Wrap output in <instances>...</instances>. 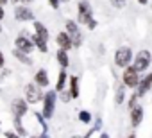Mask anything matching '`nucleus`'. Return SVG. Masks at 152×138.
<instances>
[{
    "label": "nucleus",
    "instance_id": "1",
    "mask_svg": "<svg viewBox=\"0 0 152 138\" xmlns=\"http://www.w3.org/2000/svg\"><path fill=\"white\" fill-rule=\"evenodd\" d=\"M134 61V52L131 47H118L115 50V65L120 68H127Z\"/></svg>",
    "mask_w": 152,
    "mask_h": 138
},
{
    "label": "nucleus",
    "instance_id": "2",
    "mask_svg": "<svg viewBox=\"0 0 152 138\" xmlns=\"http://www.w3.org/2000/svg\"><path fill=\"white\" fill-rule=\"evenodd\" d=\"M43 97H45L43 88H41V86H38L34 81H32V83H29V84L25 86V90H23V99H25L29 104L43 102Z\"/></svg>",
    "mask_w": 152,
    "mask_h": 138
},
{
    "label": "nucleus",
    "instance_id": "3",
    "mask_svg": "<svg viewBox=\"0 0 152 138\" xmlns=\"http://www.w3.org/2000/svg\"><path fill=\"white\" fill-rule=\"evenodd\" d=\"M56 104H57V92H56V90H48V92H45V97H43V109H41V113H43V117H45L47 120L54 117V113H56Z\"/></svg>",
    "mask_w": 152,
    "mask_h": 138
},
{
    "label": "nucleus",
    "instance_id": "4",
    "mask_svg": "<svg viewBox=\"0 0 152 138\" xmlns=\"http://www.w3.org/2000/svg\"><path fill=\"white\" fill-rule=\"evenodd\" d=\"M93 20V7L91 4L88 2V0H81V2L77 4V23L81 25H86Z\"/></svg>",
    "mask_w": 152,
    "mask_h": 138
},
{
    "label": "nucleus",
    "instance_id": "5",
    "mask_svg": "<svg viewBox=\"0 0 152 138\" xmlns=\"http://www.w3.org/2000/svg\"><path fill=\"white\" fill-rule=\"evenodd\" d=\"M150 65H152V52H150V50L143 48V50H140V52L134 56L132 66L136 68L140 74L145 72V70H148V66H150Z\"/></svg>",
    "mask_w": 152,
    "mask_h": 138
},
{
    "label": "nucleus",
    "instance_id": "6",
    "mask_svg": "<svg viewBox=\"0 0 152 138\" xmlns=\"http://www.w3.org/2000/svg\"><path fill=\"white\" fill-rule=\"evenodd\" d=\"M140 81H141L140 72L136 70V68H134L132 65H129L127 68H124V74H122V83H124L127 88L136 90V88H138V84H140Z\"/></svg>",
    "mask_w": 152,
    "mask_h": 138
},
{
    "label": "nucleus",
    "instance_id": "7",
    "mask_svg": "<svg viewBox=\"0 0 152 138\" xmlns=\"http://www.w3.org/2000/svg\"><path fill=\"white\" fill-rule=\"evenodd\" d=\"M15 47H16L18 50H22V52H25V54H32L34 48H36V45H34V41H32V38H31V34H29L27 31H22V32L16 36Z\"/></svg>",
    "mask_w": 152,
    "mask_h": 138
},
{
    "label": "nucleus",
    "instance_id": "8",
    "mask_svg": "<svg viewBox=\"0 0 152 138\" xmlns=\"http://www.w3.org/2000/svg\"><path fill=\"white\" fill-rule=\"evenodd\" d=\"M64 31L70 34V38L73 40V47H81L83 45V32L79 29V23L75 22V20H66L64 22Z\"/></svg>",
    "mask_w": 152,
    "mask_h": 138
},
{
    "label": "nucleus",
    "instance_id": "9",
    "mask_svg": "<svg viewBox=\"0 0 152 138\" xmlns=\"http://www.w3.org/2000/svg\"><path fill=\"white\" fill-rule=\"evenodd\" d=\"M11 113L16 118H23L29 113V102L25 99H22V97L13 99V102H11Z\"/></svg>",
    "mask_w": 152,
    "mask_h": 138
},
{
    "label": "nucleus",
    "instance_id": "10",
    "mask_svg": "<svg viewBox=\"0 0 152 138\" xmlns=\"http://www.w3.org/2000/svg\"><path fill=\"white\" fill-rule=\"evenodd\" d=\"M15 18H16L18 22H34V13H32L31 7L20 4V6H16V9H15Z\"/></svg>",
    "mask_w": 152,
    "mask_h": 138
},
{
    "label": "nucleus",
    "instance_id": "11",
    "mask_svg": "<svg viewBox=\"0 0 152 138\" xmlns=\"http://www.w3.org/2000/svg\"><path fill=\"white\" fill-rule=\"evenodd\" d=\"M56 43H57L59 48H63V50H66V52L73 48V40L70 38V34H68L66 31L57 32V36H56Z\"/></svg>",
    "mask_w": 152,
    "mask_h": 138
},
{
    "label": "nucleus",
    "instance_id": "12",
    "mask_svg": "<svg viewBox=\"0 0 152 138\" xmlns=\"http://www.w3.org/2000/svg\"><path fill=\"white\" fill-rule=\"evenodd\" d=\"M150 88H152V72L145 74V77L140 81V84H138V88H136L138 97H145V95L150 92Z\"/></svg>",
    "mask_w": 152,
    "mask_h": 138
},
{
    "label": "nucleus",
    "instance_id": "13",
    "mask_svg": "<svg viewBox=\"0 0 152 138\" xmlns=\"http://www.w3.org/2000/svg\"><path fill=\"white\" fill-rule=\"evenodd\" d=\"M129 115H131V126L132 127H140V124L143 122V117H145V109L138 104L136 108H132L129 111Z\"/></svg>",
    "mask_w": 152,
    "mask_h": 138
},
{
    "label": "nucleus",
    "instance_id": "14",
    "mask_svg": "<svg viewBox=\"0 0 152 138\" xmlns=\"http://www.w3.org/2000/svg\"><path fill=\"white\" fill-rule=\"evenodd\" d=\"M34 83L41 88H47L50 84V79H48V72L45 70V68H39V70L34 74Z\"/></svg>",
    "mask_w": 152,
    "mask_h": 138
},
{
    "label": "nucleus",
    "instance_id": "15",
    "mask_svg": "<svg viewBox=\"0 0 152 138\" xmlns=\"http://www.w3.org/2000/svg\"><path fill=\"white\" fill-rule=\"evenodd\" d=\"M70 81V77H68V74H66V70L64 68H61L59 70V76H57V83H56V92L59 93V92H63V90H66V83Z\"/></svg>",
    "mask_w": 152,
    "mask_h": 138
},
{
    "label": "nucleus",
    "instance_id": "16",
    "mask_svg": "<svg viewBox=\"0 0 152 138\" xmlns=\"http://www.w3.org/2000/svg\"><path fill=\"white\" fill-rule=\"evenodd\" d=\"M34 34L38 36V38H41L43 41H48V29L45 27V23H41V22H38V20H34Z\"/></svg>",
    "mask_w": 152,
    "mask_h": 138
},
{
    "label": "nucleus",
    "instance_id": "17",
    "mask_svg": "<svg viewBox=\"0 0 152 138\" xmlns=\"http://www.w3.org/2000/svg\"><path fill=\"white\" fill-rule=\"evenodd\" d=\"M68 90L72 93V99H77L81 95V90H79V77L77 76H72L70 81H68Z\"/></svg>",
    "mask_w": 152,
    "mask_h": 138
},
{
    "label": "nucleus",
    "instance_id": "18",
    "mask_svg": "<svg viewBox=\"0 0 152 138\" xmlns=\"http://www.w3.org/2000/svg\"><path fill=\"white\" fill-rule=\"evenodd\" d=\"M56 59H57L59 66H61V68H64V70L70 66V57H68V52H66V50L59 48V50L56 52Z\"/></svg>",
    "mask_w": 152,
    "mask_h": 138
},
{
    "label": "nucleus",
    "instance_id": "19",
    "mask_svg": "<svg viewBox=\"0 0 152 138\" xmlns=\"http://www.w3.org/2000/svg\"><path fill=\"white\" fill-rule=\"evenodd\" d=\"M125 90H127V86H125L124 83L116 86V92H115V102H116L118 106L125 102Z\"/></svg>",
    "mask_w": 152,
    "mask_h": 138
},
{
    "label": "nucleus",
    "instance_id": "20",
    "mask_svg": "<svg viewBox=\"0 0 152 138\" xmlns=\"http://www.w3.org/2000/svg\"><path fill=\"white\" fill-rule=\"evenodd\" d=\"M13 56H15L20 63H23V65H27V66L32 65V57H29V54H25V52H22V50H18V48L13 50Z\"/></svg>",
    "mask_w": 152,
    "mask_h": 138
},
{
    "label": "nucleus",
    "instance_id": "21",
    "mask_svg": "<svg viewBox=\"0 0 152 138\" xmlns=\"http://www.w3.org/2000/svg\"><path fill=\"white\" fill-rule=\"evenodd\" d=\"M13 126H15V133H16V134H20V136H25V134H27V129L23 127V124H22V118H16V117H15V120H13Z\"/></svg>",
    "mask_w": 152,
    "mask_h": 138
},
{
    "label": "nucleus",
    "instance_id": "22",
    "mask_svg": "<svg viewBox=\"0 0 152 138\" xmlns=\"http://www.w3.org/2000/svg\"><path fill=\"white\" fill-rule=\"evenodd\" d=\"M34 117H36V120L41 124V127H43V133H48V126H47V118L43 117V113L41 111H34Z\"/></svg>",
    "mask_w": 152,
    "mask_h": 138
},
{
    "label": "nucleus",
    "instance_id": "23",
    "mask_svg": "<svg viewBox=\"0 0 152 138\" xmlns=\"http://www.w3.org/2000/svg\"><path fill=\"white\" fill-rule=\"evenodd\" d=\"M79 120H81L83 124H90V122H91V113H90L88 109H81V111H79Z\"/></svg>",
    "mask_w": 152,
    "mask_h": 138
},
{
    "label": "nucleus",
    "instance_id": "24",
    "mask_svg": "<svg viewBox=\"0 0 152 138\" xmlns=\"http://www.w3.org/2000/svg\"><path fill=\"white\" fill-rule=\"evenodd\" d=\"M109 4L115 7V9H124L127 6V0H109Z\"/></svg>",
    "mask_w": 152,
    "mask_h": 138
},
{
    "label": "nucleus",
    "instance_id": "25",
    "mask_svg": "<svg viewBox=\"0 0 152 138\" xmlns=\"http://www.w3.org/2000/svg\"><path fill=\"white\" fill-rule=\"evenodd\" d=\"M138 99H140V97H138V93L134 92V93L131 95V99H129V104H127V106H129V111H131L132 108H136V106H138Z\"/></svg>",
    "mask_w": 152,
    "mask_h": 138
},
{
    "label": "nucleus",
    "instance_id": "26",
    "mask_svg": "<svg viewBox=\"0 0 152 138\" xmlns=\"http://www.w3.org/2000/svg\"><path fill=\"white\" fill-rule=\"evenodd\" d=\"M59 93H61V101H63V102H70V101H72L70 90H63V92H59Z\"/></svg>",
    "mask_w": 152,
    "mask_h": 138
},
{
    "label": "nucleus",
    "instance_id": "27",
    "mask_svg": "<svg viewBox=\"0 0 152 138\" xmlns=\"http://www.w3.org/2000/svg\"><path fill=\"white\" fill-rule=\"evenodd\" d=\"M48 4H50V7H52V9H59L61 0H48Z\"/></svg>",
    "mask_w": 152,
    "mask_h": 138
},
{
    "label": "nucleus",
    "instance_id": "28",
    "mask_svg": "<svg viewBox=\"0 0 152 138\" xmlns=\"http://www.w3.org/2000/svg\"><path fill=\"white\" fill-rule=\"evenodd\" d=\"M4 136H6V138H22V136H20V134H16L15 131H6V133H4Z\"/></svg>",
    "mask_w": 152,
    "mask_h": 138
},
{
    "label": "nucleus",
    "instance_id": "29",
    "mask_svg": "<svg viewBox=\"0 0 152 138\" xmlns=\"http://www.w3.org/2000/svg\"><path fill=\"white\" fill-rule=\"evenodd\" d=\"M97 25H99V22H97V20L93 18V20H91V22L88 23V29H90V31H95V29H97Z\"/></svg>",
    "mask_w": 152,
    "mask_h": 138
},
{
    "label": "nucleus",
    "instance_id": "30",
    "mask_svg": "<svg viewBox=\"0 0 152 138\" xmlns=\"http://www.w3.org/2000/svg\"><path fill=\"white\" fill-rule=\"evenodd\" d=\"M100 127H102V118L99 117V118L95 120V126H93V129H95V131H100Z\"/></svg>",
    "mask_w": 152,
    "mask_h": 138
},
{
    "label": "nucleus",
    "instance_id": "31",
    "mask_svg": "<svg viewBox=\"0 0 152 138\" xmlns=\"http://www.w3.org/2000/svg\"><path fill=\"white\" fill-rule=\"evenodd\" d=\"M4 65H6V56H4L2 50H0V68H4Z\"/></svg>",
    "mask_w": 152,
    "mask_h": 138
},
{
    "label": "nucleus",
    "instance_id": "32",
    "mask_svg": "<svg viewBox=\"0 0 152 138\" xmlns=\"http://www.w3.org/2000/svg\"><path fill=\"white\" fill-rule=\"evenodd\" d=\"M29 138H50V136H48V133H41L39 136H38V134H32V136H29Z\"/></svg>",
    "mask_w": 152,
    "mask_h": 138
},
{
    "label": "nucleus",
    "instance_id": "33",
    "mask_svg": "<svg viewBox=\"0 0 152 138\" xmlns=\"http://www.w3.org/2000/svg\"><path fill=\"white\" fill-rule=\"evenodd\" d=\"M13 2H20V4H23V6H27L29 2H32V0H13Z\"/></svg>",
    "mask_w": 152,
    "mask_h": 138
},
{
    "label": "nucleus",
    "instance_id": "34",
    "mask_svg": "<svg viewBox=\"0 0 152 138\" xmlns=\"http://www.w3.org/2000/svg\"><path fill=\"white\" fill-rule=\"evenodd\" d=\"M6 16V11H4V7L2 6H0V22H2V18Z\"/></svg>",
    "mask_w": 152,
    "mask_h": 138
},
{
    "label": "nucleus",
    "instance_id": "35",
    "mask_svg": "<svg viewBox=\"0 0 152 138\" xmlns=\"http://www.w3.org/2000/svg\"><path fill=\"white\" fill-rule=\"evenodd\" d=\"M136 2H138V4H141V6H145V4H148V2H150V0H136Z\"/></svg>",
    "mask_w": 152,
    "mask_h": 138
},
{
    "label": "nucleus",
    "instance_id": "36",
    "mask_svg": "<svg viewBox=\"0 0 152 138\" xmlns=\"http://www.w3.org/2000/svg\"><path fill=\"white\" fill-rule=\"evenodd\" d=\"M90 136H91V134H90V133H86L84 136H77V134H75V136H72V138H90Z\"/></svg>",
    "mask_w": 152,
    "mask_h": 138
},
{
    "label": "nucleus",
    "instance_id": "37",
    "mask_svg": "<svg viewBox=\"0 0 152 138\" xmlns=\"http://www.w3.org/2000/svg\"><path fill=\"white\" fill-rule=\"evenodd\" d=\"M7 2H9V0H0V6H2V7H4V6H6Z\"/></svg>",
    "mask_w": 152,
    "mask_h": 138
},
{
    "label": "nucleus",
    "instance_id": "38",
    "mask_svg": "<svg viewBox=\"0 0 152 138\" xmlns=\"http://www.w3.org/2000/svg\"><path fill=\"white\" fill-rule=\"evenodd\" d=\"M100 138H109V134H107V133H102V134H100Z\"/></svg>",
    "mask_w": 152,
    "mask_h": 138
},
{
    "label": "nucleus",
    "instance_id": "39",
    "mask_svg": "<svg viewBox=\"0 0 152 138\" xmlns=\"http://www.w3.org/2000/svg\"><path fill=\"white\" fill-rule=\"evenodd\" d=\"M127 138H136V134H134V133H131V134H129Z\"/></svg>",
    "mask_w": 152,
    "mask_h": 138
},
{
    "label": "nucleus",
    "instance_id": "40",
    "mask_svg": "<svg viewBox=\"0 0 152 138\" xmlns=\"http://www.w3.org/2000/svg\"><path fill=\"white\" fill-rule=\"evenodd\" d=\"M61 2H70V0H61Z\"/></svg>",
    "mask_w": 152,
    "mask_h": 138
},
{
    "label": "nucleus",
    "instance_id": "41",
    "mask_svg": "<svg viewBox=\"0 0 152 138\" xmlns=\"http://www.w3.org/2000/svg\"><path fill=\"white\" fill-rule=\"evenodd\" d=\"M0 32H2V23H0Z\"/></svg>",
    "mask_w": 152,
    "mask_h": 138
},
{
    "label": "nucleus",
    "instance_id": "42",
    "mask_svg": "<svg viewBox=\"0 0 152 138\" xmlns=\"http://www.w3.org/2000/svg\"><path fill=\"white\" fill-rule=\"evenodd\" d=\"M0 124H2V120H0Z\"/></svg>",
    "mask_w": 152,
    "mask_h": 138
}]
</instances>
